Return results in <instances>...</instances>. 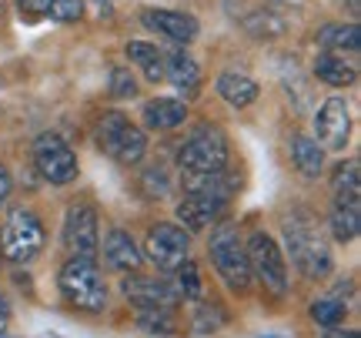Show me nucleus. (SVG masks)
<instances>
[{
    "instance_id": "obj_1",
    "label": "nucleus",
    "mask_w": 361,
    "mask_h": 338,
    "mask_svg": "<svg viewBox=\"0 0 361 338\" xmlns=\"http://www.w3.org/2000/svg\"><path fill=\"white\" fill-rule=\"evenodd\" d=\"M284 245H288V255L295 261V268L305 278H324L331 272L328 238H324V231L318 228V222L311 218L308 211H295L284 222Z\"/></svg>"
},
{
    "instance_id": "obj_2",
    "label": "nucleus",
    "mask_w": 361,
    "mask_h": 338,
    "mask_svg": "<svg viewBox=\"0 0 361 338\" xmlns=\"http://www.w3.org/2000/svg\"><path fill=\"white\" fill-rule=\"evenodd\" d=\"M207 251H211V261H214L218 274L224 278V285L231 288V291H238V295H245L247 288H251V265H247V251H245L238 224H231V222L214 224Z\"/></svg>"
},
{
    "instance_id": "obj_3",
    "label": "nucleus",
    "mask_w": 361,
    "mask_h": 338,
    "mask_svg": "<svg viewBox=\"0 0 361 338\" xmlns=\"http://www.w3.org/2000/svg\"><path fill=\"white\" fill-rule=\"evenodd\" d=\"M61 295L80 312H104L107 308V285L97 268V261L90 258H67L61 268Z\"/></svg>"
},
{
    "instance_id": "obj_4",
    "label": "nucleus",
    "mask_w": 361,
    "mask_h": 338,
    "mask_svg": "<svg viewBox=\"0 0 361 338\" xmlns=\"http://www.w3.org/2000/svg\"><path fill=\"white\" fill-rule=\"evenodd\" d=\"M97 144H101L104 155H111L117 164L134 168L141 164L144 151H147V134L137 124H130L121 111H111L97 121Z\"/></svg>"
},
{
    "instance_id": "obj_5",
    "label": "nucleus",
    "mask_w": 361,
    "mask_h": 338,
    "mask_svg": "<svg viewBox=\"0 0 361 338\" xmlns=\"http://www.w3.org/2000/svg\"><path fill=\"white\" fill-rule=\"evenodd\" d=\"M247 265H251V278H258L264 291H271L274 298H284L291 278H288V265H284V251L278 248V241L264 231L247 234Z\"/></svg>"
},
{
    "instance_id": "obj_6",
    "label": "nucleus",
    "mask_w": 361,
    "mask_h": 338,
    "mask_svg": "<svg viewBox=\"0 0 361 338\" xmlns=\"http://www.w3.org/2000/svg\"><path fill=\"white\" fill-rule=\"evenodd\" d=\"M44 248V224L30 208H11L0 228V255L13 265L37 258Z\"/></svg>"
},
{
    "instance_id": "obj_7",
    "label": "nucleus",
    "mask_w": 361,
    "mask_h": 338,
    "mask_svg": "<svg viewBox=\"0 0 361 338\" xmlns=\"http://www.w3.org/2000/svg\"><path fill=\"white\" fill-rule=\"evenodd\" d=\"M228 138L214 124H201L188 134V141L180 144V168L184 171H224L228 168Z\"/></svg>"
},
{
    "instance_id": "obj_8",
    "label": "nucleus",
    "mask_w": 361,
    "mask_h": 338,
    "mask_svg": "<svg viewBox=\"0 0 361 338\" xmlns=\"http://www.w3.org/2000/svg\"><path fill=\"white\" fill-rule=\"evenodd\" d=\"M34 164H37L40 178L51 184H71L80 171L74 147L61 134H40L34 141Z\"/></svg>"
},
{
    "instance_id": "obj_9",
    "label": "nucleus",
    "mask_w": 361,
    "mask_h": 338,
    "mask_svg": "<svg viewBox=\"0 0 361 338\" xmlns=\"http://www.w3.org/2000/svg\"><path fill=\"white\" fill-rule=\"evenodd\" d=\"M64 248L71 258H97L101 251V218L90 205H71L64 215Z\"/></svg>"
},
{
    "instance_id": "obj_10",
    "label": "nucleus",
    "mask_w": 361,
    "mask_h": 338,
    "mask_svg": "<svg viewBox=\"0 0 361 338\" xmlns=\"http://www.w3.org/2000/svg\"><path fill=\"white\" fill-rule=\"evenodd\" d=\"M144 251H147V258L154 261L157 268H164V272H178L180 265L191 258V255H188V251H191V238H188V231H184L180 224L161 222V224H154V228L147 231Z\"/></svg>"
},
{
    "instance_id": "obj_11",
    "label": "nucleus",
    "mask_w": 361,
    "mask_h": 338,
    "mask_svg": "<svg viewBox=\"0 0 361 338\" xmlns=\"http://www.w3.org/2000/svg\"><path fill=\"white\" fill-rule=\"evenodd\" d=\"M124 295H128V301L137 308V315L174 312V305H178V291H174L164 278H144V274L124 278Z\"/></svg>"
},
{
    "instance_id": "obj_12",
    "label": "nucleus",
    "mask_w": 361,
    "mask_h": 338,
    "mask_svg": "<svg viewBox=\"0 0 361 338\" xmlns=\"http://www.w3.org/2000/svg\"><path fill=\"white\" fill-rule=\"evenodd\" d=\"M351 138V114L348 104L341 97H328L318 114H314V141L331 147V151H345V144Z\"/></svg>"
},
{
    "instance_id": "obj_13",
    "label": "nucleus",
    "mask_w": 361,
    "mask_h": 338,
    "mask_svg": "<svg viewBox=\"0 0 361 338\" xmlns=\"http://www.w3.org/2000/svg\"><path fill=\"white\" fill-rule=\"evenodd\" d=\"M141 24L157 37H168L171 44H191L201 34V24L184 11H144Z\"/></svg>"
},
{
    "instance_id": "obj_14",
    "label": "nucleus",
    "mask_w": 361,
    "mask_h": 338,
    "mask_svg": "<svg viewBox=\"0 0 361 338\" xmlns=\"http://www.w3.org/2000/svg\"><path fill=\"white\" fill-rule=\"evenodd\" d=\"M184 191L188 195H197V198H218V201H228L238 181L228 168L224 171H184Z\"/></svg>"
},
{
    "instance_id": "obj_15",
    "label": "nucleus",
    "mask_w": 361,
    "mask_h": 338,
    "mask_svg": "<svg viewBox=\"0 0 361 338\" xmlns=\"http://www.w3.org/2000/svg\"><path fill=\"white\" fill-rule=\"evenodd\" d=\"M104 258H107V265L117 268V272H137L144 255L137 251V245H134V238H130L128 231L111 228L107 238H104Z\"/></svg>"
},
{
    "instance_id": "obj_16",
    "label": "nucleus",
    "mask_w": 361,
    "mask_h": 338,
    "mask_svg": "<svg viewBox=\"0 0 361 338\" xmlns=\"http://www.w3.org/2000/svg\"><path fill=\"white\" fill-rule=\"evenodd\" d=\"M141 117H144V128L174 131V128H180V124L188 121V104L178 101V97H154V101H147V104H144Z\"/></svg>"
},
{
    "instance_id": "obj_17",
    "label": "nucleus",
    "mask_w": 361,
    "mask_h": 338,
    "mask_svg": "<svg viewBox=\"0 0 361 338\" xmlns=\"http://www.w3.org/2000/svg\"><path fill=\"white\" fill-rule=\"evenodd\" d=\"M228 201H218V198H197V195H188L184 201L178 205V222H184L191 231H201L207 224H214L221 218Z\"/></svg>"
},
{
    "instance_id": "obj_18",
    "label": "nucleus",
    "mask_w": 361,
    "mask_h": 338,
    "mask_svg": "<svg viewBox=\"0 0 361 338\" xmlns=\"http://www.w3.org/2000/svg\"><path fill=\"white\" fill-rule=\"evenodd\" d=\"M164 80H171L180 94H194L201 87V67L188 51H171L164 57Z\"/></svg>"
},
{
    "instance_id": "obj_19",
    "label": "nucleus",
    "mask_w": 361,
    "mask_h": 338,
    "mask_svg": "<svg viewBox=\"0 0 361 338\" xmlns=\"http://www.w3.org/2000/svg\"><path fill=\"white\" fill-rule=\"evenodd\" d=\"M218 94L228 101L231 107H247V104H255L258 101V94H261V87H258V80L255 78H247V74H241V71H224L218 78Z\"/></svg>"
},
{
    "instance_id": "obj_20",
    "label": "nucleus",
    "mask_w": 361,
    "mask_h": 338,
    "mask_svg": "<svg viewBox=\"0 0 361 338\" xmlns=\"http://www.w3.org/2000/svg\"><path fill=\"white\" fill-rule=\"evenodd\" d=\"M314 78L331 84V87H348L358 80V67H355V61H345L341 54L322 51L314 57Z\"/></svg>"
},
{
    "instance_id": "obj_21",
    "label": "nucleus",
    "mask_w": 361,
    "mask_h": 338,
    "mask_svg": "<svg viewBox=\"0 0 361 338\" xmlns=\"http://www.w3.org/2000/svg\"><path fill=\"white\" fill-rule=\"evenodd\" d=\"M318 47L328 54H348V57H355L361 47V30L358 24H324L322 30H318Z\"/></svg>"
},
{
    "instance_id": "obj_22",
    "label": "nucleus",
    "mask_w": 361,
    "mask_h": 338,
    "mask_svg": "<svg viewBox=\"0 0 361 338\" xmlns=\"http://www.w3.org/2000/svg\"><path fill=\"white\" fill-rule=\"evenodd\" d=\"M130 64H137L147 74L151 84H161L164 80V54L157 51L154 44H147V40H130L128 47H124Z\"/></svg>"
},
{
    "instance_id": "obj_23",
    "label": "nucleus",
    "mask_w": 361,
    "mask_h": 338,
    "mask_svg": "<svg viewBox=\"0 0 361 338\" xmlns=\"http://www.w3.org/2000/svg\"><path fill=\"white\" fill-rule=\"evenodd\" d=\"M331 191H335V205H361V171L358 161L338 164L331 174Z\"/></svg>"
},
{
    "instance_id": "obj_24",
    "label": "nucleus",
    "mask_w": 361,
    "mask_h": 338,
    "mask_svg": "<svg viewBox=\"0 0 361 338\" xmlns=\"http://www.w3.org/2000/svg\"><path fill=\"white\" fill-rule=\"evenodd\" d=\"M291 161H295V168L301 171L305 178H318V174L324 171V151H322V144L298 134L295 141H291Z\"/></svg>"
},
{
    "instance_id": "obj_25",
    "label": "nucleus",
    "mask_w": 361,
    "mask_h": 338,
    "mask_svg": "<svg viewBox=\"0 0 361 338\" xmlns=\"http://www.w3.org/2000/svg\"><path fill=\"white\" fill-rule=\"evenodd\" d=\"M328 228L338 241H355L361 231V205H331Z\"/></svg>"
},
{
    "instance_id": "obj_26",
    "label": "nucleus",
    "mask_w": 361,
    "mask_h": 338,
    "mask_svg": "<svg viewBox=\"0 0 361 338\" xmlns=\"http://www.w3.org/2000/svg\"><path fill=\"white\" fill-rule=\"evenodd\" d=\"M345 312H348V305L345 301H335V298H318L311 305V318L324 328H335L345 322Z\"/></svg>"
},
{
    "instance_id": "obj_27",
    "label": "nucleus",
    "mask_w": 361,
    "mask_h": 338,
    "mask_svg": "<svg viewBox=\"0 0 361 338\" xmlns=\"http://www.w3.org/2000/svg\"><path fill=\"white\" fill-rule=\"evenodd\" d=\"M47 17L57 20V24H74V20L84 17V0H51Z\"/></svg>"
},
{
    "instance_id": "obj_28",
    "label": "nucleus",
    "mask_w": 361,
    "mask_h": 338,
    "mask_svg": "<svg viewBox=\"0 0 361 338\" xmlns=\"http://www.w3.org/2000/svg\"><path fill=\"white\" fill-rule=\"evenodd\" d=\"M178 278H180V291H184V298H191V301L201 298V272H197V265H194L191 258L178 268Z\"/></svg>"
},
{
    "instance_id": "obj_29",
    "label": "nucleus",
    "mask_w": 361,
    "mask_h": 338,
    "mask_svg": "<svg viewBox=\"0 0 361 338\" xmlns=\"http://www.w3.org/2000/svg\"><path fill=\"white\" fill-rule=\"evenodd\" d=\"M137 322H141V328L151 332V335H171V332H174L171 312H144V315H137Z\"/></svg>"
},
{
    "instance_id": "obj_30",
    "label": "nucleus",
    "mask_w": 361,
    "mask_h": 338,
    "mask_svg": "<svg viewBox=\"0 0 361 338\" xmlns=\"http://www.w3.org/2000/svg\"><path fill=\"white\" fill-rule=\"evenodd\" d=\"M111 91H114L117 97H134V94H137V80L130 74V67H114V71H111Z\"/></svg>"
},
{
    "instance_id": "obj_31",
    "label": "nucleus",
    "mask_w": 361,
    "mask_h": 338,
    "mask_svg": "<svg viewBox=\"0 0 361 338\" xmlns=\"http://www.w3.org/2000/svg\"><path fill=\"white\" fill-rule=\"evenodd\" d=\"M17 7H20V17L34 24V20H40V17H47L51 0H17Z\"/></svg>"
},
{
    "instance_id": "obj_32",
    "label": "nucleus",
    "mask_w": 361,
    "mask_h": 338,
    "mask_svg": "<svg viewBox=\"0 0 361 338\" xmlns=\"http://www.w3.org/2000/svg\"><path fill=\"white\" fill-rule=\"evenodd\" d=\"M221 322H224V315L218 312L214 318H211L207 305H201V308H197V318H194V332H197V335H207V332H214V328H218Z\"/></svg>"
},
{
    "instance_id": "obj_33",
    "label": "nucleus",
    "mask_w": 361,
    "mask_h": 338,
    "mask_svg": "<svg viewBox=\"0 0 361 338\" xmlns=\"http://www.w3.org/2000/svg\"><path fill=\"white\" fill-rule=\"evenodd\" d=\"M7 195H11V174H7V168L0 164V205L7 201Z\"/></svg>"
},
{
    "instance_id": "obj_34",
    "label": "nucleus",
    "mask_w": 361,
    "mask_h": 338,
    "mask_svg": "<svg viewBox=\"0 0 361 338\" xmlns=\"http://www.w3.org/2000/svg\"><path fill=\"white\" fill-rule=\"evenodd\" d=\"M324 338H361L358 332H355V328H328V332H324Z\"/></svg>"
},
{
    "instance_id": "obj_35",
    "label": "nucleus",
    "mask_w": 361,
    "mask_h": 338,
    "mask_svg": "<svg viewBox=\"0 0 361 338\" xmlns=\"http://www.w3.org/2000/svg\"><path fill=\"white\" fill-rule=\"evenodd\" d=\"M7 322H11V308H7V301H4V295H0V335L7 332Z\"/></svg>"
},
{
    "instance_id": "obj_36",
    "label": "nucleus",
    "mask_w": 361,
    "mask_h": 338,
    "mask_svg": "<svg viewBox=\"0 0 361 338\" xmlns=\"http://www.w3.org/2000/svg\"><path fill=\"white\" fill-rule=\"evenodd\" d=\"M0 13H4V0H0Z\"/></svg>"
}]
</instances>
